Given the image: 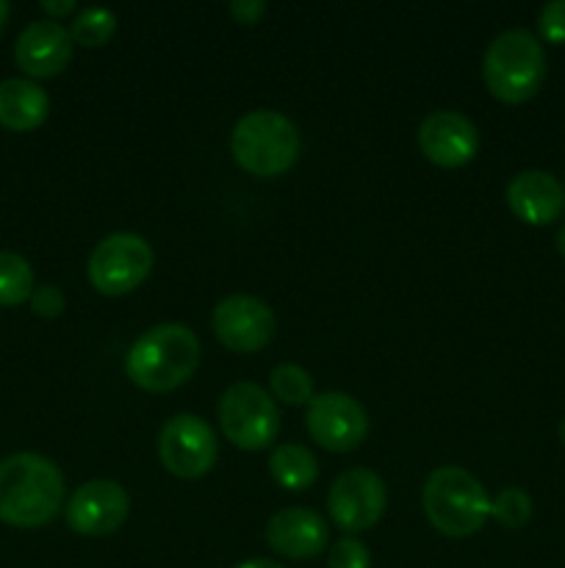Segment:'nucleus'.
<instances>
[{
    "label": "nucleus",
    "instance_id": "f257e3e1",
    "mask_svg": "<svg viewBox=\"0 0 565 568\" xmlns=\"http://www.w3.org/2000/svg\"><path fill=\"white\" fill-rule=\"evenodd\" d=\"M64 505V475L50 458L17 453L0 460V521L20 530L50 525Z\"/></svg>",
    "mask_w": 565,
    "mask_h": 568
},
{
    "label": "nucleus",
    "instance_id": "f03ea898",
    "mask_svg": "<svg viewBox=\"0 0 565 568\" xmlns=\"http://www.w3.org/2000/svg\"><path fill=\"white\" fill-rule=\"evenodd\" d=\"M199 364V342L186 325L166 322L150 327L133 342L125 358V375L153 394L172 392L194 375Z\"/></svg>",
    "mask_w": 565,
    "mask_h": 568
},
{
    "label": "nucleus",
    "instance_id": "7ed1b4c3",
    "mask_svg": "<svg viewBox=\"0 0 565 568\" xmlns=\"http://www.w3.org/2000/svg\"><path fill=\"white\" fill-rule=\"evenodd\" d=\"M482 78L487 92L510 105L526 103L546 81V53L530 31H504L487 44L482 59Z\"/></svg>",
    "mask_w": 565,
    "mask_h": 568
},
{
    "label": "nucleus",
    "instance_id": "20e7f679",
    "mask_svg": "<svg viewBox=\"0 0 565 568\" xmlns=\"http://www.w3.org/2000/svg\"><path fill=\"white\" fill-rule=\"evenodd\" d=\"M424 514L438 532L449 538H469L491 519V497L471 471L441 466L424 483Z\"/></svg>",
    "mask_w": 565,
    "mask_h": 568
},
{
    "label": "nucleus",
    "instance_id": "39448f33",
    "mask_svg": "<svg viewBox=\"0 0 565 568\" xmlns=\"http://www.w3.org/2000/svg\"><path fill=\"white\" fill-rule=\"evenodd\" d=\"M297 125L280 111L258 109L236 122L230 136V153L242 170L258 178H275L291 170L299 159Z\"/></svg>",
    "mask_w": 565,
    "mask_h": 568
},
{
    "label": "nucleus",
    "instance_id": "423d86ee",
    "mask_svg": "<svg viewBox=\"0 0 565 568\" xmlns=\"http://www.w3.org/2000/svg\"><path fill=\"white\" fill-rule=\"evenodd\" d=\"M219 425L227 442L244 453H260L275 444L280 414L269 394L255 383H233L219 399Z\"/></svg>",
    "mask_w": 565,
    "mask_h": 568
},
{
    "label": "nucleus",
    "instance_id": "0eeeda50",
    "mask_svg": "<svg viewBox=\"0 0 565 568\" xmlns=\"http://www.w3.org/2000/svg\"><path fill=\"white\" fill-rule=\"evenodd\" d=\"M153 247L136 233H111L89 255V281L105 297H122L153 272Z\"/></svg>",
    "mask_w": 565,
    "mask_h": 568
},
{
    "label": "nucleus",
    "instance_id": "6e6552de",
    "mask_svg": "<svg viewBox=\"0 0 565 568\" xmlns=\"http://www.w3.org/2000/svg\"><path fill=\"white\" fill-rule=\"evenodd\" d=\"M158 455L170 475L181 477V480H197L214 469L219 447H216V436L208 422L192 414H181L172 416L161 427Z\"/></svg>",
    "mask_w": 565,
    "mask_h": 568
},
{
    "label": "nucleus",
    "instance_id": "1a4fd4ad",
    "mask_svg": "<svg viewBox=\"0 0 565 568\" xmlns=\"http://www.w3.org/2000/svg\"><path fill=\"white\" fill-rule=\"evenodd\" d=\"M386 483L371 469L343 471L327 494V514L343 532H363L374 527L386 514Z\"/></svg>",
    "mask_w": 565,
    "mask_h": 568
},
{
    "label": "nucleus",
    "instance_id": "9d476101",
    "mask_svg": "<svg viewBox=\"0 0 565 568\" xmlns=\"http://www.w3.org/2000/svg\"><path fill=\"white\" fill-rule=\"evenodd\" d=\"M305 425H308L310 438L327 453H349L363 444L369 433V416L363 405L349 394L327 392L310 399Z\"/></svg>",
    "mask_w": 565,
    "mask_h": 568
},
{
    "label": "nucleus",
    "instance_id": "9b49d317",
    "mask_svg": "<svg viewBox=\"0 0 565 568\" xmlns=\"http://www.w3.org/2000/svg\"><path fill=\"white\" fill-rule=\"evenodd\" d=\"M127 514H131V499L125 488L114 480L83 483L64 508L70 530L86 538L111 536L125 525Z\"/></svg>",
    "mask_w": 565,
    "mask_h": 568
},
{
    "label": "nucleus",
    "instance_id": "f8f14e48",
    "mask_svg": "<svg viewBox=\"0 0 565 568\" xmlns=\"http://www.w3.org/2000/svg\"><path fill=\"white\" fill-rule=\"evenodd\" d=\"M216 338L233 353H258L275 336V314L269 305L249 294H233L214 308L210 316Z\"/></svg>",
    "mask_w": 565,
    "mask_h": 568
},
{
    "label": "nucleus",
    "instance_id": "ddd939ff",
    "mask_svg": "<svg viewBox=\"0 0 565 568\" xmlns=\"http://www.w3.org/2000/svg\"><path fill=\"white\" fill-rule=\"evenodd\" d=\"M419 148L427 161L443 170L465 166L480 150V131L458 111H432L419 128Z\"/></svg>",
    "mask_w": 565,
    "mask_h": 568
},
{
    "label": "nucleus",
    "instance_id": "4468645a",
    "mask_svg": "<svg viewBox=\"0 0 565 568\" xmlns=\"http://www.w3.org/2000/svg\"><path fill=\"white\" fill-rule=\"evenodd\" d=\"M72 37L61 22H28L14 44V61L31 78H55L72 59Z\"/></svg>",
    "mask_w": 565,
    "mask_h": 568
},
{
    "label": "nucleus",
    "instance_id": "2eb2a0df",
    "mask_svg": "<svg viewBox=\"0 0 565 568\" xmlns=\"http://www.w3.org/2000/svg\"><path fill=\"white\" fill-rule=\"evenodd\" d=\"M327 521L310 508H286L266 525V541L288 560H314L327 549Z\"/></svg>",
    "mask_w": 565,
    "mask_h": 568
},
{
    "label": "nucleus",
    "instance_id": "dca6fc26",
    "mask_svg": "<svg viewBox=\"0 0 565 568\" xmlns=\"http://www.w3.org/2000/svg\"><path fill=\"white\" fill-rule=\"evenodd\" d=\"M507 205L526 225H552L565 214V189L552 172L524 170L507 183Z\"/></svg>",
    "mask_w": 565,
    "mask_h": 568
},
{
    "label": "nucleus",
    "instance_id": "f3484780",
    "mask_svg": "<svg viewBox=\"0 0 565 568\" xmlns=\"http://www.w3.org/2000/svg\"><path fill=\"white\" fill-rule=\"evenodd\" d=\"M50 98L39 83L25 78H6L0 81V125L6 131L25 133L48 120Z\"/></svg>",
    "mask_w": 565,
    "mask_h": 568
},
{
    "label": "nucleus",
    "instance_id": "a211bd4d",
    "mask_svg": "<svg viewBox=\"0 0 565 568\" xmlns=\"http://www.w3.org/2000/svg\"><path fill=\"white\" fill-rule=\"evenodd\" d=\"M269 471L275 483L286 491H305L319 477V464L314 453L302 444H280L269 458Z\"/></svg>",
    "mask_w": 565,
    "mask_h": 568
},
{
    "label": "nucleus",
    "instance_id": "6ab92c4d",
    "mask_svg": "<svg viewBox=\"0 0 565 568\" xmlns=\"http://www.w3.org/2000/svg\"><path fill=\"white\" fill-rule=\"evenodd\" d=\"M33 270L22 255L11 250H0V305L14 308L31 300L33 294Z\"/></svg>",
    "mask_w": 565,
    "mask_h": 568
},
{
    "label": "nucleus",
    "instance_id": "aec40b11",
    "mask_svg": "<svg viewBox=\"0 0 565 568\" xmlns=\"http://www.w3.org/2000/svg\"><path fill=\"white\" fill-rule=\"evenodd\" d=\"M116 31V17L109 9H83L81 14L72 20L70 37L75 44L83 48H103L111 42Z\"/></svg>",
    "mask_w": 565,
    "mask_h": 568
},
{
    "label": "nucleus",
    "instance_id": "412c9836",
    "mask_svg": "<svg viewBox=\"0 0 565 568\" xmlns=\"http://www.w3.org/2000/svg\"><path fill=\"white\" fill-rule=\"evenodd\" d=\"M271 394L286 405H310L314 399V377L297 364H282L269 377Z\"/></svg>",
    "mask_w": 565,
    "mask_h": 568
},
{
    "label": "nucleus",
    "instance_id": "4be33fe9",
    "mask_svg": "<svg viewBox=\"0 0 565 568\" xmlns=\"http://www.w3.org/2000/svg\"><path fill=\"white\" fill-rule=\"evenodd\" d=\"M491 519L507 530H521L532 519V499L524 488L507 486L491 499Z\"/></svg>",
    "mask_w": 565,
    "mask_h": 568
},
{
    "label": "nucleus",
    "instance_id": "5701e85b",
    "mask_svg": "<svg viewBox=\"0 0 565 568\" xmlns=\"http://www.w3.org/2000/svg\"><path fill=\"white\" fill-rule=\"evenodd\" d=\"M371 555L366 549V544H360L358 538H341V541L332 544L330 555H327V568H369Z\"/></svg>",
    "mask_w": 565,
    "mask_h": 568
},
{
    "label": "nucleus",
    "instance_id": "b1692460",
    "mask_svg": "<svg viewBox=\"0 0 565 568\" xmlns=\"http://www.w3.org/2000/svg\"><path fill=\"white\" fill-rule=\"evenodd\" d=\"M537 33L548 44H565V0H552L537 14Z\"/></svg>",
    "mask_w": 565,
    "mask_h": 568
},
{
    "label": "nucleus",
    "instance_id": "393cba45",
    "mask_svg": "<svg viewBox=\"0 0 565 568\" xmlns=\"http://www.w3.org/2000/svg\"><path fill=\"white\" fill-rule=\"evenodd\" d=\"M28 303H31L33 314L42 316V320H55V316L64 314V294H61L55 286H50V283L33 288Z\"/></svg>",
    "mask_w": 565,
    "mask_h": 568
},
{
    "label": "nucleus",
    "instance_id": "a878e982",
    "mask_svg": "<svg viewBox=\"0 0 565 568\" xmlns=\"http://www.w3.org/2000/svg\"><path fill=\"white\" fill-rule=\"evenodd\" d=\"M230 14L236 17V22H242V26H255V22L266 14V3L264 0H233Z\"/></svg>",
    "mask_w": 565,
    "mask_h": 568
},
{
    "label": "nucleus",
    "instance_id": "bb28decb",
    "mask_svg": "<svg viewBox=\"0 0 565 568\" xmlns=\"http://www.w3.org/2000/svg\"><path fill=\"white\" fill-rule=\"evenodd\" d=\"M42 9L53 17H64L75 11V0H61V3L59 0H42Z\"/></svg>",
    "mask_w": 565,
    "mask_h": 568
},
{
    "label": "nucleus",
    "instance_id": "cd10ccee",
    "mask_svg": "<svg viewBox=\"0 0 565 568\" xmlns=\"http://www.w3.org/2000/svg\"><path fill=\"white\" fill-rule=\"evenodd\" d=\"M236 568H282V566L275 564V560H247V564H242Z\"/></svg>",
    "mask_w": 565,
    "mask_h": 568
},
{
    "label": "nucleus",
    "instance_id": "c85d7f7f",
    "mask_svg": "<svg viewBox=\"0 0 565 568\" xmlns=\"http://www.w3.org/2000/svg\"><path fill=\"white\" fill-rule=\"evenodd\" d=\"M6 20H9V3H3V0H0V31H3Z\"/></svg>",
    "mask_w": 565,
    "mask_h": 568
},
{
    "label": "nucleus",
    "instance_id": "c756f323",
    "mask_svg": "<svg viewBox=\"0 0 565 568\" xmlns=\"http://www.w3.org/2000/svg\"><path fill=\"white\" fill-rule=\"evenodd\" d=\"M557 250H559V255L565 258V225L559 227V233H557Z\"/></svg>",
    "mask_w": 565,
    "mask_h": 568
},
{
    "label": "nucleus",
    "instance_id": "7c9ffc66",
    "mask_svg": "<svg viewBox=\"0 0 565 568\" xmlns=\"http://www.w3.org/2000/svg\"><path fill=\"white\" fill-rule=\"evenodd\" d=\"M557 436H559V442H563V447H565V419L559 422V427H557Z\"/></svg>",
    "mask_w": 565,
    "mask_h": 568
}]
</instances>
